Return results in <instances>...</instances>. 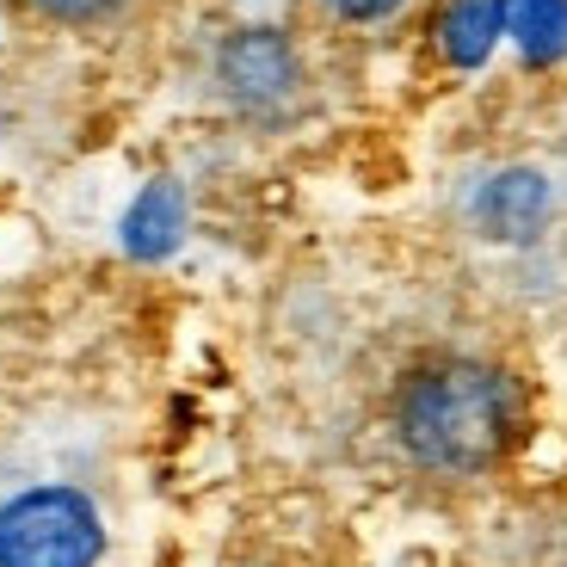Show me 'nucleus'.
Returning <instances> with one entry per match:
<instances>
[{
	"mask_svg": "<svg viewBox=\"0 0 567 567\" xmlns=\"http://www.w3.org/2000/svg\"><path fill=\"white\" fill-rule=\"evenodd\" d=\"M395 439L432 475H482L518 439V389L482 358H432L395 395Z\"/></svg>",
	"mask_w": 567,
	"mask_h": 567,
	"instance_id": "nucleus-1",
	"label": "nucleus"
},
{
	"mask_svg": "<svg viewBox=\"0 0 567 567\" xmlns=\"http://www.w3.org/2000/svg\"><path fill=\"white\" fill-rule=\"evenodd\" d=\"M105 512L81 482H19L0 494V567H100Z\"/></svg>",
	"mask_w": 567,
	"mask_h": 567,
	"instance_id": "nucleus-2",
	"label": "nucleus"
},
{
	"mask_svg": "<svg viewBox=\"0 0 567 567\" xmlns=\"http://www.w3.org/2000/svg\"><path fill=\"white\" fill-rule=\"evenodd\" d=\"M216 81H223V100L235 105V112L271 124V117H284L297 105L302 62L278 31H235V38L223 43V56H216Z\"/></svg>",
	"mask_w": 567,
	"mask_h": 567,
	"instance_id": "nucleus-3",
	"label": "nucleus"
},
{
	"mask_svg": "<svg viewBox=\"0 0 567 567\" xmlns=\"http://www.w3.org/2000/svg\"><path fill=\"white\" fill-rule=\"evenodd\" d=\"M543 223H549V179L512 167L475 185V228L487 241H530Z\"/></svg>",
	"mask_w": 567,
	"mask_h": 567,
	"instance_id": "nucleus-4",
	"label": "nucleus"
},
{
	"mask_svg": "<svg viewBox=\"0 0 567 567\" xmlns=\"http://www.w3.org/2000/svg\"><path fill=\"white\" fill-rule=\"evenodd\" d=\"M499 31V0H451L444 7V50L456 62H475Z\"/></svg>",
	"mask_w": 567,
	"mask_h": 567,
	"instance_id": "nucleus-5",
	"label": "nucleus"
},
{
	"mask_svg": "<svg viewBox=\"0 0 567 567\" xmlns=\"http://www.w3.org/2000/svg\"><path fill=\"white\" fill-rule=\"evenodd\" d=\"M38 25H56V31H100L112 19H124L136 0H19Z\"/></svg>",
	"mask_w": 567,
	"mask_h": 567,
	"instance_id": "nucleus-6",
	"label": "nucleus"
},
{
	"mask_svg": "<svg viewBox=\"0 0 567 567\" xmlns=\"http://www.w3.org/2000/svg\"><path fill=\"white\" fill-rule=\"evenodd\" d=\"M309 7H321L333 25H358V31H364V25H383V19H395L408 0H309Z\"/></svg>",
	"mask_w": 567,
	"mask_h": 567,
	"instance_id": "nucleus-7",
	"label": "nucleus"
},
{
	"mask_svg": "<svg viewBox=\"0 0 567 567\" xmlns=\"http://www.w3.org/2000/svg\"><path fill=\"white\" fill-rule=\"evenodd\" d=\"M525 31H530V50H537V56L561 50V38H567V13H561V0H530Z\"/></svg>",
	"mask_w": 567,
	"mask_h": 567,
	"instance_id": "nucleus-8",
	"label": "nucleus"
},
{
	"mask_svg": "<svg viewBox=\"0 0 567 567\" xmlns=\"http://www.w3.org/2000/svg\"><path fill=\"white\" fill-rule=\"evenodd\" d=\"M561 561H567V525H561Z\"/></svg>",
	"mask_w": 567,
	"mask_h": 567,
	"instance_id": "nucleus-9",
	"label": "nucleus"
}]
</instances>
